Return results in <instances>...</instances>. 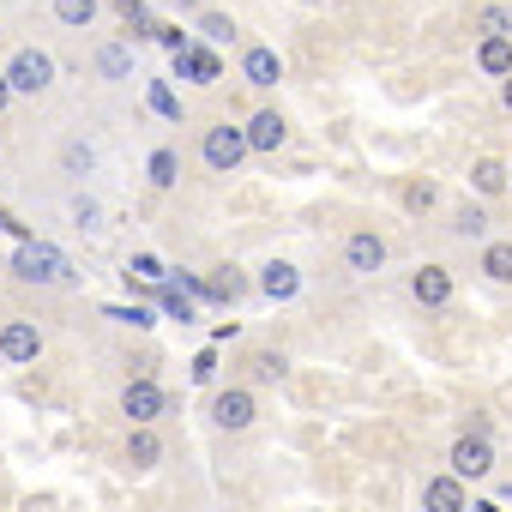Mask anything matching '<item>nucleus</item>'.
I'll use <instances>...</instances> for the list:
<instances>
[{"label":"nucleus","mask_w":512,"mask_h":512,"mask_svg":"<svg viewBox=\"0 0 512 512\" xmlns=\"http://www.w3.org/2000/svg\"><path fill=\"white\" fill-rule=\"evenodd\" d=\"M247 368H253V380H284V368H290V362H284L278 350H253V362H247Z\"/></svg>","instance_id":"obj_25"},{"label":"nucleus","mask_w":512,"mask_h":512,"mask_svg":"<svg viewBox=\"0 0 512 512\" xmlns=\"http://www.w3.org/2000/svg\"><path fill=\"white\" fill-rule=\"evenodd\" d=\"M0 356H7L13 368L37 362V356H43V332H37L31 320H0Z\"/></svg>","instance_id":"obj_4"},{"label":"nucleus","mask_w":512,"mask_h":512,"mask_svg":"<svg viewBox=\"0 0 512 512\" xmlns=\"http://www.w3.org/2000/svg\"><path fill=\"white\" fill-rule=\"evenodd\" d=\"M109 7L127 19V31H133V37H157V19L145 13V0H109Z\"/></svg>","instance_id":"obj_20"},{"label":"nucleus","mask_w":512,"mask_h":512,"mask_svg":"<svg viewBox=\"0 0 512 512\" xmlns=\"http://www.w3.org/2000/svg\"><path fill=\"white\" fill-rule=\"evenodd\" d=\"M241 79H247V85H260V91H266V85H278V79H284L278 49H247V55H241Z\"/></svg>","instance_id":"obj_11"},{"label":"nucleus","mask_w":512,"mask_h":512,"mask_svg":"<svg viewBox=\"0 0 512 512\" xmlns=\"http://www.w3.org/2000/svg\"><path fill=\"white\" fill-rule=\"evenodd\" d=\"M344 266H350L356 278H374V272L386 266V241H380L374 229H356V235L344 241Z\"/></svg>","instance_id":"obj_6"},{"label":"nucleus","mask_w":512,"mask_h":512,"mask_svg":"<svg viewBox=\"0 0 512 512\" xmlns=\"http://www.w3.org/2000/svg\"><path fill=\"white\" fill-rule=\"evenodd\" d=\"M284 139H290V127H284L278 109H260V115L247 121V145H253V151H278Z\"/></svg>","instance_id":"obj_12"},{"label":"nucleus","mask_w":512,"mask_h":512,"mask_svg":"<svg viewBox=\"0 0 512 512\" xmlns=\"http://www.w3.org/2000/svg\"><path fill=\"white\" fill-rule=\"evenodd\" d=\"M260 290H266L272 302H290V296L302 290V278H296V266H284V260H278V266H266V272H260Z\"/></svg>","instance_id":"obj_17"},{"label":"nucleus","mask_w":512,"mask_h":512,"mask_svg":"<svg viewBox=\"0 0 512 512\" xmlns=\"http://www.w3.org/2000/svg\"><path fill=\"white\" fill-rule=\"evenodd\" d=\"M500 103H506V109H512V79H500Z\"/></svg>","instance_id":"obj_37"},{"label":"nucleus","mask_w":512,"mask_h":512,"mask_svg":"<svg viewBox=\"0 0 512 512\" xmlns=\"http://www.w3.org/2000/svg\"><path fill=\"white\" fill-rule=\"evenodd\" d=\"M211 416H217V428H229V434H241V428L253 422V392H247V386H229V392H217V404H211Z\"/></svg>","instance_id":"obj_8"},{"label":"nucleus","mask_w":512,"mask_h":512,"mask_svg":"<svg viewBox=\"0 0 512 512\" xmlns=\"http://www.w3.org/2000/svg\"><path fill=\"white\" fill-rule=\"evenodd\" d=\"M404 205H410V211H428V205H434V181H410V187H404Z\"/></svg>","instance_id":"obj_32"},{"label":"nucleus","mask_w":512,"mask_h":512,"mask_svg":"<svg viewBox=\"0 0 512 512\" xmlns=\"http://www.w3.org/2000/svg\"><path fill=\"white\" fill-rule=\"evenodd\" d=\"M0 229H13V235H19V241H37V235H31V229H25V223H19V217H13V211H7V205H0Z\"/></svg>","instance_id":"obj_34"},{"label":"nucleus","mask_w":512,"mask_h":512,"mask_svg":"<svg viewBox=\"0 0 512 512\" xmlns=\"http://www.w3.org/2000/svg\"><path fill=\"white\" fill-rule=\"evenodd\" d=\"M151 109H157V115H169V121H181V103H175V91H169V85H151Z\"/></svg>","instance_id":"obj_31"},{"label":"nucleus","mask_w":512,"mask_h":512,"mask_svg":"<svg viewBox=\"0 0 512 512\" xmlns=\"http://www.w3.org/2000/svg\"><path fill=\"white\" fill-rule=\"evenodd\" d=\"M241 290H247V278H241L235 266H217V272H211V278L199 284V296H211V302H235Z\"/></svg>","instance_id":"obj_16"},{"label":"nucleus","mask_w":512,"mask_h":512,"mask_svg":"<svg viewBox=\"0 0 512 512\" xmlns=\"http://www.w3.org/2000/svg\"><path fill=\"white\" fill-rule=\"evenodd\" d=\"M470 512H500V506H494V500H482V506H470Z\"/></svg>","instance_id":"obj_38"},{"label":"nucleus","mask_w":512,"mask_h":512,"mask_svg":"<svg viewBox=\"0 0 512 512\" xmlns=\"http://www.w3.org/2000/svg\"><path fill=\"white\" fill-rule=\"evenodd\" d=\"M127 278H139V284H151V290H163V260H157V253H133V260H127Z\"/></svg>","instance_id":"obj_22"},{"label":"nucleus","mask_w":512,"mask_h":512,"mask_svg":"<svg viewBox=\"0 0 512 512\" xmlns=\"http://www.w3.org/2000/svg\"><path fill=\"white\" fill-rule=\"evenodd\" d=\"M199 37H205V43H235V25H229L223 13H205V19H199Z\"/></svg>","instance_id":"obj_26"},{"label":"nucleus","mask_w":512,"mask_h":512,"mask_svg":"<svg viewBox=\"0 0 512 512\" xmlns=\"http://www.w3.org/2000/svg\"><path fill=\"white\" fill-rule=\"evenodd\" d=\"M211 374H217V356H211V350H205V356H193V380H211Z\"/></svg>","instance_id":"obj_35"},{"label":"nucleus","mask_w":512,"mask_h":512,"mask_svg":"<svg viewBox=\"0 0 512 512\" xmlns=\"http://www.w3.org/2000/svg\"><path fill=\"white\" fill-rule=\"evenodd\" d=\"M410 296H416L422 308H446V302H452V272H446V266H422V272L410 278Z\"/></svg>","instance_id":"obj_9"},{"label":"nucleus","mask_w":512,"mask_h":512,"mask_svg":"<svg viewBox=\"0 0 512 512\" xmlns=\"http://www.w3.org/2000/svg\"><path fill=\"white\" fill-rule=\"evenodd\" d=\"M253 145H247V127H205V139H199V157H205V169L211 175H235L241 169V157H247Z\"/></svg>","instance_id":"obj_2"},{"label":"nucleus","mask_w":512,"mask_h":512,"mask_svg":"<svg viewBox=\"0 0 512 512\" xmlns=\"http://www.w3.org/2000/svg\"><path fill=\"white\" fill-rule=\"evenodd\" d=\"M109 320H121V326H151V308H109Z\"/></svg>","instance_id":"obj_33"},{"label":"nucleus","mask_w":512,"mask_h":512,"mask_svg":"<svg viewBox=\"0 0 512 512\" xmlns=\"http://www.w3.org/2000/svg\"><path fill=\"white\" fill-rule=\"evenodd\" d=\"M470 187L494 199L500 187H512V163H500V157H476V163H470Z\"/></svg>","instance_id":"obj_13"},{"label":"nucleus","mask_w":512,"mask_h":512,"mask_svg":"<svg viewBox=\"0 0 512 512\" xmlns=\"http://www.w3.org/2000/svg\"><path fill=\"white\" fill-rule=\"evenodd\" d=\"M482 272H488L494 284H512V241H488V247H482Z\"/></svg>","instance_id":"obj_19"},{"label":"nucleus","mask_w":512,"mask_h":512,"mask_svg":"<svg viewBox=\"0 0 512 512\" xmlns=\"http://www.w3.org/2000/svg\"><path fill=\"white\" fill-rule=\"evenodd\" d=\"M422 512H464V482L446 470V476H428L422 482Z\"/></svg>","instance_id":"obj_10"},{"label":"nucleus","mask_w":512,"mask_h":512,"mask_svg":"<svg viewBox=\"0 0 512 512\" xmlns=\"http://www.w3.org/2000/svg\"><path fill=\"white\" fill-rule=\"evenodd\" d=\"M476 31H482V37H506V13H500V7H482V13H476Z\"/></svg>","instance_id":"obj_29"},{"label":"nucleus","mask_w":512,"mask_h":512,"mask_svg":"<svg viewBox=\"0 0 512 512\" xmlns=\"http://www.w3.org/2000/svg\"><path fill=\"white\" fill-rule=\"evenodd\" d=\"M7 79H13V91H19V97H37V91H49V85H55V61H49L43 49H19V55L7 61Z\"/></svg>","instance_id":"obj_3"},{"label":"nucleus","mask_w":512,"mask_h":512,"mask_svg":"<svg viewBox=\"0 0 512 512\" xmlns=\"http://www.w3.org/2000/svg\"><path fill=\"white\" fill-rule=\"evenodd\" d=\"M157 458H163V440H157L151 428H133V434H127V464H133V470H151Z\"/></svg>","instance_id":"obj_18"},{"label":"nucleus","mask_w":512,"mask_h":512,"mask_svg":"<svg viewBox=\"0 0 512 512\" xmlns=\"http://www.w3.org/2000/svg\"><path fill=\"white\" fill-rule=\"evenodd\" d=\"M181 7H193V0H181Z\"/></svg>","instance_id":"obj_39"},{"label":"nucleus","mask_w":512,"mask_h":512,"mask_svg":"<svg viewBox=\"0 0 512 512\" xmlns=\"http://www.w3.org/2000/svg\"><path fill=\"white\" fill-rule=\"evenodd\" d=\"M163 404H169V398H163V392H157V380H145V374H139V380H127V392H121V410L133 416V428H151V422L163 416Z\"/></svg>","instance_id":"obj_5"},{"label":"nucleus","mask_w":512,"mask_h":512,"mask_svg":"<svg viewBox=\"0 0 512 512\" xmlns=\"http://www.w3.org/2000/svg\"><path fill=\"white\" fill-rule=\"evenodd\" d=\"M151 181L157 187H175L181 181V157L175 151H151Z\"/></svg>","instance_id":"obj_24"},{"label":"nucleus","mask_w":512,"mask_h":512,"mask_svg":"<svg viewBox=\"0 0 512 512\" xmlns=\"http://www.w3.org/2000/svg\"><path fill=\"white\" fill-rule=\"evenodd\" d=\"M55 19L73 25V31H85V25L97 19V0H55Z\"/></svg>","instance_id":"obj_23"},{"label":"nucleus","mask_w":512,"mask_h":512,"mask_svg":"<svg viewBox=\"0 0 512 512\" xmlns=\"http://www.w3.org/2000/svg\"><path fill=\"white\" fill-rule=\"evenodd\" d=\"M13 103V79H7V67H0V109Z\"/></svg>","instance_id":"obj_36"},{"label":"nucleus","mask_w":512,"mask_h":512,"mask_svg":"<svg viewBox=\"0 0 512 512\" xmlns=\"http://www.w3.org/2000/svg\"><path fill=\"white\" fill-rule=\"evenodd\" d=\"M157 43H163V49H169V55H187V49H193V43H187V31H181V25H157Z\"/></svg>","instance_id":"obj_30"},{"label":"nucleus","mask_w":512,"mask_h":512,"mask_svg":"<svg viewBox=\"0 0 512 512\" xmlns=\"http://www.w3.org/2000/svg\"><path fill=\"white\" fill-rule=\"evenodd\" d=\"M163 314L187 326V320H193V296H187V290H163Z\"/></svg>","instance_id":"obj_27"},{"label":"nucleus","mask_w":512,"mask_h":512,"mask_svg":"<svg viewBox=\"0 0 512 512\" xmlns=\"http://www.w3.org/2000/svg\"><path fill=\"white\" fill-rule=\"evenodd\" d=\"M452 229H458L464 241H482V235H488V211L464 199V205H458V217H452Z\"/></svg>","instance_id":"obj_21"},{"label":"nucleus","mask_w":512,"mask_h":512,"mask_svg":"<svg viewBox=\"0 0 512 512\" xmlns=\"http://www.w3.org/2000/svg\"><path fill=\"white\" fill-rule=\"evenodd\" d=\"M494 470V452H488V434H464V440H452V476L464 482H476V476H488Z\"/></svg>","instance_id":"obj_7"},{"label":"nucleus","mask_w":512,"mask_h":512,"mask_svg":"<svg viewBox=\"0 0 512 512\" xmlns=\"http://www.w3.org/2000/svg\"><path fill=\"white\" fill-rule=\"evenodd\" d=\"M97 67H103L109 79H127V67H133V61H127V49L115 43V49H103V55H97Z\"/></svg>","instance_id":"obj_28"},{"label":"nucleus","mask_w":512,"mask_h":512,"mask_svg":"<svg viewBox=\"0 0 512 512\" xmlns=\"http://www.w3.org/2000/svg\"><path fill=\"white\" fill-rule=\"evenodd\" d=\"M175 67H181L193 85H217V73H223V61H217L211 49H187V55H175Z\"/></svg>","instance_id":"obj_15"},{"label":"nucleus","mask_w":512,"mask_h":512,"mask_svg":"<svg viewBox=\"0 0 512 512\" xmlns=\"http://www.w3.org/2000/svg\"><path fill=\"white\" fill-rule=\"evenodd\" d=\"M476 67H482V73H494V79H512V37H482Z\"/></svg>","instance_id":"obj_14"},{"label":"nucleus","mask_w":512,"mask_h":512,"mask_svg":"<svg viewBox=\"0 0 512 512\" xmlns=\"http://www.w3.org/2000/svg\"><path fill=\"white\" fill-rule=\"evenodd\" d=\"M13 272H19L25 284H67V278H73V260H67L55 241H19Z\"/></svg>","instance_id":"obj_1"}]
</instances>
